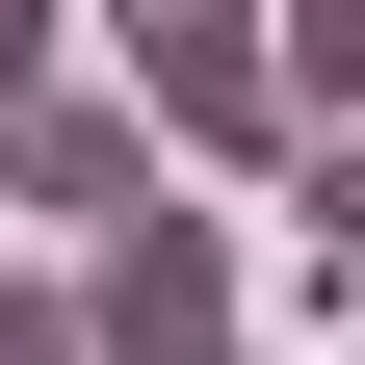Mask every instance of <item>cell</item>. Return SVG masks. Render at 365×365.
Segmentation results:
<instances>
[{"label": "cell", "mask_w": 365, "mask_h": 365, "mask_svg": "<svg viewBox=\"0 0 365 365\" xmlns=\"http://www.w3.org/2000/svg\"><path fill=\"white\" fill-rule=\"evenodd\" d=\"M78 365H261V287L209 209H130L105 261H78Z\"/></svg>", "instance_id": "cell-1"}, {"label": "cell", "mask_w": 365, "mask_h": 365, "mask_svg": "<svg viewBox=\"0 0 365 365\" xmlns=\"http://www.w3.org/2000/svg\"><path fill=\"white\" fill-rule=\"evenodd\" d=\"M130 130H182V157H287V53H261L235 0H130Z\"/></svg>", "instance_id": "cell-2"}, {"label": "cell", "mask_w": 365, "mask_h": 365, "mask_svg": "<svg viewBox=\"0 0 365 365\" xmlns=\"http://www.w3.org/2000/svg\"><path fill=\"white\" fill-rule=\"evenodd\" d=\"M0 182H26V209H53L78 261H105L130 209H182V182H157V130H130V105H78V78H53V105H26V130H0Z\"/></svg>", "instance_id": "cell-3"}, {"label": "cell", "mask_w": 365, "mask_h": 365, "mask_svg": "<svg viewBox=\"0 0 365 365\" xmlns=\"http://www.w3.org/2000/svg\"><path fill=\"white\" fill-rule=\"evenodd\" d=\"M287 209H313V261H365V130H313V157H287Z\"/></svg>", "instance_id": "cell-4"}, {"label": "cell", "mask_w": 365, "mask_h": 365, "mask_svg": "<svg viewBox=\"0 0 365 365\" xmlns=\"http://www.w3.org/2000/svg\"><path fill=\"white\" fill-rule=\"evenodd\" d=\"M26 105H53V0H0V130H26Z\"/></svg>", "instance_id": "cell-5"}, {"label": "cell", "mask_w": 365, "mask_h": 365, "mask_svg": "<svg viewBox=\"0 0 365 365\" xmlns=\"http://www.w3.org/2000/svg\"><path fill=\"white\" fill-rule=\"evenodd\" d=\"M0 365H78V287H0Z\"/></svg>", "instance_id": "cell-6"}]
</instances>
